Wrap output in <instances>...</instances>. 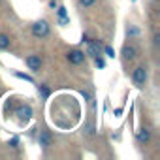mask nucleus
Here are the masks:
<instances>
[{
    "mask_svg": "<svg viewBox=\"0 0 160 160\" xmlns=\"http://www.w3.org/2000/svg\"><path fill=\"white\" fill-rule=\"evenodd\" d=\"M132 81L136 83V87H143L147 83V68L145 66H138L132 72Z\"/></svg>",
    "mask_w": 160,
    "mask_h": 160,
    "instance_id": "obj_1",
    "label": "nucleus"
},
{
    "mask_svg": "<svg viewBox=\"0 0 160 160\" xmlns=\"http://www.w3.org/2000/svg\"><path fill=\"white\" fill-rule=\"evenodd\" d=\"M17 117L21 119V121H30L32 119V108L30 106H21V108H17Z\"/></svg>",
    "mask_w": 160,
    "mask_h": 160,
    "instance_id": "obj_6",
    "label": "nucleus"
},
{
    "mask_svg": "<svg viewBox=\"0 0 160 160\" xmlns=\"http://www.w3.org/2000/svg\"><path fill=\"white\" fill-rule=\"evenodd\" d=\"M83 96H85V100H87V102H91V94H89L87 91H83Z\"/></svg>",
    "mask_w": 160,
    "mask_h": 160,
    "instance_id": "obj_20",
    "label": "nucleus"
},
{
    "mask_svg": "<svg viewBox=\"0 0 160 160\" xmlns=\"http://www.w3.org/2000/svg\"><path fill=\"white\" fill-rule=\"evenodd\" d=\"M10 47V38L6 34H0V49H8Z\"/></svg>",
    "mask_w": 160,
    "mask_h": 160,
    "instance_id": "obj_10",
    "label": "nucleus"
},
{
    "mask_svg": "<svg viewBox=\"0 0 160 160\" xmlns=\"http://www.w3.org/2000/svg\"><path fill=\"white\" fill-rule=\"evenodd\" d=\"M58 23H60L62 27H66V25L70 23V17H58Z\"/></svg>",
    "mask_w": 160,
    "mask_h": 160,
    "instance_id": "obj_16",
    "label": "nucleus"
},
{
    "mask_svg": "<svg viewBox=\"0 0 160 160\" xmlns=\"http://www.w3.org/2000/svg\"><path fill=\"white\" fill-rule=\"evenodd\" d=\"M10 143H12V147H17V143H19V141H17V139H15V138H13V139H12V141H10Z\"/></svg>",
    "mask_w": 160,
    "mask_h": 160,
    "instance_id": "obj_22",
    "label": "nucleus"
},
{
    "mask_svg": "<svg viewBox=\"0 0 160 160\" xmlns=\"http://www.w3.org/2000/svg\"><path fill=\"white\" fill-rule=\"evenodd\" d=\"M121 113H122V108H117V109H115V115H117V117H119V115H121Z\"/></svg>",
    "mask_w": 160,
    "mask_h": 160,
    "instance_id": "obj_21",
    "label": "nucleus"
},
{
    "mask_svg": "<svg viewBox=\"0 0 160 160\" xmlns=\"http://www.w3.org/2000/svg\"><path fill=\"white\" fill-rule=\"evenodd\" d=\"M106 55H108V57H111V58H115V51H113V49H111L109 45L106 47Z\"/></svg>",
    "mask_w": 160,
    "mask_h": 160,
    "instance_id": "obj_17",
    "label": "nucleus"
},
{
    "mask_svg": "<svg viewBox=\"0 0 160 160\" xmlns=\"http://www.w3.org/2000/svg\"><path fill=\"white\" fill-rule=\"evenodd\" d=\"M38 91L42 92V96H43V98H47V96H49V89H47L45 85H38Z\"/></svg>",
    "mask_w": 160,
    "mask_h": 160,
    "instance_id": "obj_12",
    "label": "nucleus"
},
{
    "mask_svg": "<svg viewBox=\"0 0 160 160\" xmlns=\"http://www.w3.org/2000/svg\"><path fill=\"white\" fill-rule=\"evenodd\" d=\"M13 75H15V77H19V79H25V81H32V75H28V73H21V72H13Z\"/></svg>",
    "mask_w": 160,
    "mask_h": 160,
    "instance_id": "obj_11",
    "label": "nucleus"
},
{
    "mask_svg": "<svg viewBox=\"0 0 160 160\" xmlns=\"http://www.w3.org/2000/svg\"><path fill=\"white\" fill-rule=\"evenodd\" d=\"M94 62H96L98 68H104V66H106V60H104L102 57H94Z\"/></svg>",
    "mask_w": 160,
    "mask_h": 160,
    "instance_id": "obj_14",
    "label": "nucleus"
},
{
    "mask_svg": "<svg viewBox=\"0 0 160 160\" xmlns=\"http://www.w3.org/2000/svg\"><path fill=\"white\" fill-rule=\"evenodd\" d=\"M121 55H122L124 60H132V58L136 57V47H132V45H124L122 51H121Z\"/></svg>",
    "mask_w": 160,
    "mask_h": 160,
    "instance_id": "obj_7",
    "label": "nucleus"
},
{
    "mask_svg": "<svg viewBox=\"0 0 160 160\" xmlns=\"http://www.w3.org/2000/svg\"><path fill=\"white\" fill-rule=\"evenodd\" d=\"M85 58H87V55H85L83 51H79V49H73V51L68 53V60H70L72 64H83Z\"/></svg>",
    "mask_w": 160,
    "mask_h": 160,
    "instance_id": "obj_3",
    "label": "nucleus"
},
{
    "mask_svg": "<svg viewBox=\"0 0 160 160\" xmlns=\"http://www.w3.org/2000/svg\"><path fill=\"white\" fill-rule=\"evenodd\" d=\"M149 139H151V130H149V128H141V130L138 132V143L143 145V143H147Z\"/></svg>",
    "mask_w": 160,
    "mask_h": 160,
    "instance_id": "obj_9",
    "label": "nucleus"
},
{
    "mask_svg": "<svg viewBox=\"0 0 160 160\" xmlns=\"http://www.w3.org/2000/svg\"><path fill=\"white\" fill-rule=\"evenodd\" d=\"M85 40H87V38H85ZM87 43H89V47H87V53H85V55H87V57H92V58L98 57V55H100V43H98V42H92V40H87Z\"/></svg>",
    "mask_w": 160,
    "mask_h": 160,
    "instance_id": "obj_4",
    "label": "nucleus"
},
{
    "mask_svg": "<svg viewBox=\"0 0 160 160\" xmlns=\"http://www.w3.org/2000/svg\"><path fill=\"white\" fill-rule=\"evenodd\" d=\"M57 10H58V17H68V13H66V8H64V6H58Z\"/></svg>",
    "mask_w": 160,
    "mask_h": 160,
    "instance_id": "obj_15",
    "label": "nucleus"
},
{
    "mask_svg": "<svg viewBox=\"0 0 160 160\" xmlns=\"http://www.w3.org/2000/svg\"><path fill=\"white\" fill-rule=\"evenodd\" d=\"M38 141H40V145H42L43 149H47V147L51 145V136H49V132L42 130V132H40V136H38Z\"/></svg>",
    "mask_w": 160,
    "mask_h": 160,
    "instance_id": "obj_8",
    "label": "nucleus"
},
{
    "mask_svg": "<svg viewBox=\"0 0 160 160\" xmlns=\"http://www.w3.org/2000/svg\"><path fill=\"white\" fill-rule=\"evenodd\" d=\"M128 34H130V36H138V28H134V27L128 28Z\"/></svg>",
    "mask_w": 160,
    "mask_h": 160,
    "instance_id": "obj_18",
    "label": "nucleus"
},
{
    "mask_svg": "<svg viewBox=\"0 0 160 160\" xmlns=\"http://www.w3.org/2000/svg\"><path fill=\"white\" fill-rule=\"evenodd\" d=\"M49 6H51V8H57L58 2H57V0H49Z\"/></svg>",
    "mask_w": 160,
    "mask_h": 160,
    "instance_id": "obj_19",
    "label": "nucleus"
},
{
    "mask_svg": "<svg viewBox=\"0 0 160 160\" xmlns=\"http://www.w3.org/2000/svg\"><path fill=\"white\" fill-rule=\"evenodd\" d=\"M32 34H34L36 38H43V36H47V34H49V23H47L45 19L36 21V23L32 25Z\"/></svg>",
    "mask_w": 160,
    "mask_h": 160,
    "instance_id": "obj_2",
    "label": "nucleus"
},
{
    "mask_svg": "<svg viewBox=\"0 0 160 160\" xmlns=\"http://www.w3.org/2000/svg\"><path fill=\"white\" fill-rule=\"evenodd\" d=\"M27 66H28L32 72H38V70L42 68V58H40L38 55H30V57H27Z\"/></svg>",
    "mask_w": 160,
    "mask_h": 160,
    "instance_id": "obj_5",
    "label": "nucleus"
},
{
    "mask_svg": "<svg viewBox=\"0 0 160 160\" xmlns=\"http://www.w3.org/2000/svg\"><path fill=\"white\" fill-rule=\"evenodd\" d=\"M94 2H96V0H79V4H81L83 8H91Z\"/></svg>",
    "mask_w": 160,
    "mask_h": 160,
    "instance_id": "obj_13",
    "label": "nucleus"
}]
</instances>
